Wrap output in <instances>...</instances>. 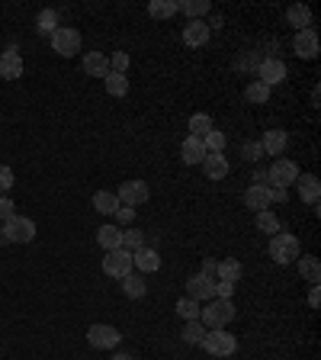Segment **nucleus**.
<instances>
[{
	"instance_id": "f257e3e1",
	"label": "nucleus",
	"mask_w": 321,
	"mask_h": 360,
	"mask_svg": "<svg viewBox=\"0 0 321 360\" xmlns=\"http://www.w3.org/2000/svg\"><path fill=\"white\" fill-rule=\"evenodd\" d=\"M270 258H273L276 264H293V260L302 258V245H299V238L289 235V231H276L273 238H270Z\"/></svg>"
},
{
	"instance_id": "f03ea898",
	"label": "nucleus",
	"mask_w": 321,
	"mask_h": 360,
	"mask_svg": "<svg viewBox=\"0 0 321 360\" xmlns=\"http://www.w3.org/2000/svg\"><path fill=\"white\" fill-rule=\"evenodd\" d=\"M32 238H36V222L26 216H13L0 229V241H7V245H29Z\"/></svg>"
},
{
	"instance_id": "7ed1b4c3",
	"label": "nucleus",
	"mask_w": 321,
	"mask_h": 360,
	"mask_svg": "<svg viewBox=\"0 0 321 360\" xmlns=\"http://www.w3.org/2000/svg\"><path fill=\"white\" fill-rule=\"evenodd\" d=\"M200 348L206 354H212L215 360H225V357H231V354L238 351V341H235V334H228L225 328H212V332H206V338H202Z\"/></svg>"
},
{
	"instance_id": "20e7f679",
	"label": "nucleus",
	"mask_w": 321,
	"mask_h": 360,
	"mask_svg": "<svg viewBox=\"0 0 321 360\" xmlns=\"http://www.w3.org/2000/svg\"><path fill=\"white\" fill-rule=\"evenodd\" d=\"M231 319H235V305H231V299H209L200 312V322L206 325L209 332L212 328H225Z\"/></svg>"
},
{
	"instance_id": "39448f33",
	"label": "nucleus",
	"mask_w": 321,
	"mask_h": 360,
	"mask_svg": "<svg viewBox=\"0 0 321 360\" xmlns=\"http://www.w3.org/2000/svg\"><path fill=\"white\" fill-rule=\"evenodd\" d=\"M48 39H52V52L61 58H74L81 52V32L74 26H58Z\"/></svg>"
},
{
	"instance_id": "423d86ee",
	"label": "nucleus",
	"mask_w": 321,
	"mask_h": 360,
	"mask_svg": "<svg viewBox=\"0 0 321 360\" xmlns=\"http://www.w3.org/2000/svg\"><path fill=\"white\" fill-rule=\"evenodd\" d=\"M266 180L273 187H280V190H289V187L299 180V167H295V161H289V158H276L273 164H270V171H266Z\"/></svg>"
},
{
	"instance_id": "0eeeda50",
	"label": "nucleus",
	"mask_w": 321,
	"mask_h": 360,
	"mask_svg": "<svg viewBox=\"0 0 321 360\" xmlns=\"http://www.w3.org/2000/svg\"><path fill=\"white\" fill-rule=\"evenodd\" d=\"M103 274H106V277H116V280L132 274V251H126V248L106 251V258H103Z\"/></svg>"
},
{
	"instance_id": "6e6552de",
	"label": "nucleus",
	"mask_w": 321,
	"mask_h": 360,
	"mask_svg": "<svg viewBox=\"0 0 321 360\" xmlns=\"http://www.w3.org/2000/svg\"><path fill=\"white\" fill-rule=\"evenodd\" d=\"M289 77L286 71V61L283 58H264L260 65H257V81L266 84V87H273V84H283Z\"/></svg>"
},
{
	"instance_id": "1a4fd4ad",
	"label": "nucleus",
	"mask_w": 321,
	"mask_h": 360,
	"mask_svg": "<svg viewBox=\"0 0 321 360\" xmlns=\"http://www.w3.org/2000/svg\"><path fill=\"white\" fill-rule=\"evenodd\" d=\"M148 196H151V190H148L145 180H126V184L119 187V193H116V200H119V206H142L148 203Z\"/></svg>"
},
{
	"instance_id": "9d476101",
	"label": "nucleus",
	"mask_w": 321,
	"mask_h": 360,
	"mask_svg": "<svg viewBox=\"0 0 321 360\" xmlns=\"http://www.w3.org/2000/svg\"><path fill=\"white\" fill-rule=\"evenodd\" d=\"M87 341L93 344V348H116V344L122 341V334H119V328L116 325H106V322H100V325H90L87 328Z\"/></svg>"
},
{
	"instance_id": "9b49d317",
	"label": "nucleus",
	"mask_w": 321,
	"mask_h": 360,
	"mask_svg": "<svg viewBox=\"0 0 321 360\" xmlns=\"http://www.w3.org/2000/svg\"><path fill=\"white\" fill-rule=\"evenodd\" d=\"M186 296L196 299V303H209V299H215V277L193 274V277L186 280Z\"/></svg>"
},
{
	"instance_id": "f8f14e48",
	"label": "nucleus",
	"mask_w": 321,
	"mask_h": 360,
	"mask_svg": "<svg viewBox=\"0 0 321 360\" xmlns=\"http://www.w3.org/2000/svg\"><path fill=\"white\" fill-rule=\"evenodd\" d=\"M0 77L3 81H17L23 77V55H19V48H7V52H0Z\"/></svg>"
},
{
	"instance_id": "ddd939ff",
	"label": "nucleus",
	"mask_w": 321,
	"mask_h": 360,
	"mask_svg": "<svg viewBox=\"0 0 321 360\" xmlns=\"http://www.w3.org/2000/svg\"><path fill=\"white\" fill-rule=\"evenodd\" d=\"M132 270H138V274H155V270H161V254L155 248H148V245L132 251Z\"/></svg>"
},
{
	"instance_id": "4468645a",
	"label": "nucleus",
	"mask_w": 321,
	"mask_h": 360,
	"mask_svg": "<svg viewBox=\"0 0 321 360\" xmlns=\"http://www.w3.org/2000/svg\"><path fill=\"white\" fill-rule=\"evenodd\" d=\"M209 36H212V29H209L206 19H190V23L184 26V42L190 48H202L206 42H209Z\"/></svg>"
},
{
	"instance_id": "2eb2a0df",
	"label": "nucleus",
	"mask_w": 321,
	"mask_h": 360,
	"mask_svg": "<svg viewBox=\"0 0 321 360\" xmlns=\"http://www.w3.org/2000/svg\"><path fill=\"white\" fill-rule=\"evenodd\" d=\"M295 187H299V200H302L305 206H315V209H318V200H321V184H318V177H315V174H299Z\"/></svg>"
},
{
	"instance_id": "dca6fc26",
	"label": "nucleus",
	"mask_w": 321,
	"mask_h": 360,
	"mask_svg": "<svg viewBox=\"0 0 321 360\" xmlns=\"http://www.w3.org/2000/svg\"><path fill=\"white\" fill-rule=\"evenodd\" d=\"M293 48H295V55L305 58V61L315 58V55H318V32H315V29H302V32H295Z\"/></svg>"
},
{
	"instance_id": "f3484780",
	"label": "nucleus",
	"mask_w": 321,
	"mask_h": 360,
	"mask_svg": "<svg viewBox=\"0 0 321 360\" xmlns=\"http://www.w3.org/2000/svg\"><path fill=\"white\" fill-rule=\"evenodd\" d=\"M286 145H289V135H286V129H266L264 139H260V148H264V155H283Z\"/></svg>"
},
{
	"instance_id": "a211bd4d",
	"label": "nucleus",
	"mask_w": 321,
	"mask_h": 360,
	"mask_svg": "<svg viewBox=\"0 0 321 360\" xmlns=\"http://www.w3.org/2000/svg\"><path fill=\"white\" fill-rule=\"evenodd\" d=\"M244 203H248V209H254V213H264V209H270V187L266 184H254L248 187V193H244Z\"/></svg>"
},
{
	"instance_id": "6ab92c4d",
	"label": "nucleus",
	"mask_w": 321,
	"mask_h": 360,
	"mask_svg": "<svg viewBox=\"0 0 321 360\" xmlns=\"http://www.w3.org/2000/svg\"><path fill=\"white\" fill-rule=\"evenodd\" d=\"M202 171H206L209 180H225L228 171H231V164H228V158L225 155H206L202 158Z\"/></svg>"
},
{
	"instance_id": "aec40b11",
	"label": "nucleus",
	"mask_w": 321,
	"mask_h": 360,
	"mask_svg": "<svg viewBox=\"0 0 321 360\" xmlns=\"http://www.w3.org/2000/svg\"><path fill=\"white\" fill-rule=\"evenodd\" d=\"M241 274H244V267H241V260H235V258H225L215 264V280H219V283H231V287H235L241 280Z\"/></svg>"
},
{
	"instance_id": "412c9836",
	"label": "nucleus",
	"mask_w": 321,
	"mask_h": 360,
	"mask_svg": "<svg viewBox=\"0 0 321 360\" xmlns=\"http://www.w3.org/2000/svg\"><path fill=\"white\" fill-rule=\"evenodd\" d=\"M84 74L87 77H106L110 74V58L103 52H87L84 55Z\"/></svg>"
},
{
	"instance_id": "4be33fe9",
	"label": "nucleus",
	"mask_w": 321,
	"mask_h": 360,
	"mask_svg": "<svg viewBox=\"0 0 321 360\" xmlns=\"http://www.w3.org/2000/svg\"><path fill=\"white\" fill-rule=\"evenodd\" d=\"M180 158H184V164H202V158H206V145H202V139L186 135L184 145H180Z\"/></svg>"
},
{
	"instance_id": "5701e85b",
	"label": "nucleus",
	"mask_w": 321,
	"mask_h": 360,
	"mask_svg": "<svg viewBox=\"0 0 321 360\" xmlns=\"http://www.w3.org/2000/svg\"><path fill=\"white\" fill-rule=\"evenodd\" d=\"M286 19H289V26H295V32L312 29V10L305 7V3H293V7L286 10Z\"/></svg>"
},
{
	"instance_id": "b1692460",
	"label": "nucleus",
	"mask_w": 321,
	"mask_h": 360,
	"mask_svg": "<svg viewBox=\"0 0 321 360\" xmlns=\"http://www.w3.org/2000/svg\"><path fill=\"white\" fill-rule=\"evenodd\" d=\"M97 245H100L103 251L122 248V229H116V225H100V229H97Z\"/></svg>"
},
{
	"instance_id": "393cba45",
	"label": "nucleus",
	"mask_w": 321,
	"mask_h": 360,
	"mask_svg": "<svg viewBox=\"0 0 321 360\" xmlns=\"http://www.w3.org/2000/svg\"><path fill=\"white\" fill-rule=\"evenodd\" d=\"M186 129H190L193 139H206V135H209L215 126H212V116H209V113H193L190 122H186Z\"/></svg>"
},
{
	"instance_id": "a878e982",
	"label": "nucleus",
	"mask_w": 321,
	"mask_h": 360,
	"mask_svg": "<svg viewBox=\"0 0 321 360\" xmlns=\"http://www.w3.org/2000/svg\"><path fill=\"white\" fill-rule=\"evenodd\" d=\"M122 293L128 296V299H142V296L148 293V283L142 274H126L122 277Z\"/></svg>"
},
{
	"instance_id": "bb28decb",
	"label": "nucleus",
	"mask_w": 321,
	"mask_h": 360,
	"mask_svg": "<svg viewBox=\"0 0 321 360\" xmlns=\"http://www.w3.org/2000/svg\"><path fill=\"white\" fill-rule=\"evenodd\" d=\"M93 206H97L100 216H116L119 200H116V193H110V190H97V193H93Z\"/></svg>"
},
{
	"instance_id": "cd10ccee",
	"label": "nucleus",
	"mask_w": 321,
	"mask_h": 360,
	"mask_svg": "<svg viewBox=\"0 0 321 360\" xmlns=\"http://www.w3.org/2000/svg\"><path fill=\"white\" fill-rule=\"evenodd\" d=\"M174 13H180L177 0H151L148 3V17L151 19H167V17H174Z\"/></svg>"
},
{
	"instance_id": "c85d7f7f",
	"label": "nucleus",
	"mask_w": 321,
	"mask_h": 360,
	"mask_svg": "<svg viewBox=\"0 0 321 360\" xmlns=\"http://www.w3.org/2000/svg\"><path fill=\"white\" fill-rule=\"evenodd\" d=\"M299 274H302L312 287H318V280H321V264H318V258H312V254H302L299 258Z\"/></svg>"
},
{
	"instance_id": "c756f323",
	"label": "nucleus",
	"mask_w": 321,
	"mask_h": 360,
	"mask_svg": "<svg viewBox=\"0 0 321 360\" xmlns=\"http://www.w3.org/2000/svg\"><path fill=\"white\" fill-rule=\"evenodd\" d=\"M103 84H106V93H110V97H126L128 93V77L126 74L110 71L106 77H103Z\"/></svg>"
},
{
	"instance_id": "7c9ffc66",
	"label": "nucleus",
	"mask_w": 321,
	"mask_h": 360,
	"mask_svg": "<svg viewBox=\"0 0 321 360\" xmlns=\"http://www.w3.org/2000/svg\"><path fill=\"white\" fill-rule=\"evenodd\" d=\"M206 332H209V328H206V325H202L200 319H193V322H186V325H184V332H180V338H184L186 344H202Z\"/></svg>"
},
{
	"instance_id": "2f4dec72",
	"label": "nucleus",
	"mask_w": 321,
	"mask_h": 360,
	"mask_svg": "<svg viewBox=\"0 0 321 360\" xmlns=\"http://www.w3.org/2000/svg\"><path fill=\"white\" fill-rule=\"evenodd\" d=\"M202 305L196 303V299H190V296H184V299H177V315L180 319H186V322H193V319H200Z\"/></svg>"
},
{
	"instance_id": "473e14b6",
	"label": "nucleus",
	"mask_w": 321,
	"mask_h": 360,
	"mask_svg": "<svg viewBox=\"0 0 321 360\" xmlns=\"http://www.w3.org/2000/svg\"><path fill=\"white\" fill-rule=\"evenodd\" d=\"M180 10H184L190 19H202L212 10V3H209V0H184V3H180Z\"/></svg>"
},
{
	"instance_id": "72a5a7b5",
	"label": "nucleus",
	"mask_w": 321,
	"mask_h": 360,
	"mask_svg": "<svg viewBox=\"0 0 321 360\" xmlns=\"http://www.w3.org/2000/svg\"><path fill=\"white\" fill-rule=\"evenodd\" d=\"M202 145H206V155H225V132L212 129L206 139H202Z\"/></svg>"
},
{
	"instance_id": "f704fd0d",
	"label": "nucleus",
	"mask_w": 321,
	"mask_h": 360,
	"mask_svg": "<svg viewBox=\"0 0 321 360\" xmlns=\"http://www.w3.org/2000/svg\"><path fill=\"white\" fill-rule=\"evenodd\" d=\"M257 229L266 231V235L273 238L276 231H280V219H276V213H270V209H264V213H257Z\"/></svg>"
},
{
	"instance_id": "c9c22d12",
	"label": "nucleus",
	"mask_w": 321,
	"mask_h": 360,
	"mask_svg": "<svg viewBox=\"0 0 321 360\" xmlns=\"http://www.w3.org/2000/svg\"><path fill=\"white\" fill-rule=\"evenodd\" d=\"M244 97H248V103H266L270 100V87L260 81H251L248 91H244Z\"/></svg>"
},
{
	"instance_id": "e433bc0d",
	"label": "nucleus",
	"mask_w": 321,
	"mask_h": 360,
	"mask_svg": "<svg viewBox=\"0 0 321 360\" xmlns=\"http://www.w3.org/2000/svg\"><path fill=\"white\" fill-rule=\"evenodd\" d=\"M36 23H39V32H42V36H52V32L58 29V13L55 10H42Z\"/></svg>"
},
{
	"instance_id": "4c0bfd02",
	"label": "nucleus",
	"mask_w": 321,
	"mask_h": 360,
	"mask_svg": "<svg viewBox=\"0 0 321 360\" xmlns=\"http://www.w3.org/2000/svg\"><path fill=\"white\" fill-rule=\"evenodd\" d=\"M122 248H126V251H138V248H145V235H142V231H135V229L122 231Z\"/></svg>"
},
{
	"instance_id": "58836bf2",
	"label": "nucleus",
	"mask_w": 321,
	"mask_h": 360,
	"mask_svg": "<svg viewBox=\"0 0 321 360\" xmlns=\"http://www.w3.org/2000/svg\"><path fill=\"white\" fill-rule=\"evenodd\" d=\"M110 71H116V74L128 71V52H116V55L110 58Z\"/></svg>"
},
{
	"instance_id": "ea45409f",
	"label": "nucleus",
	"mask_w": 321,
	"mask_h": 360,
	"mask_svg": "<svg viewBox=\"0 0 321 360\" xmlns=\"http://www.w3.org/2000/svg\"><path fill=\"white\" fill-rule=\"evenodd\" d=\"M241 155H244V161H260L264 158V148H260V142H248V145L241 148Z\"/></svg>"
},
{
	"instance_id": "a19ab883",
	"label": "nucleus",
	"mask_w": 321,
	"mask_h": 360,
	"mask_svg": "<svg viewBox=\"0 0 321 360\" xmlns=\"http://www.w3.org/2000/svg\"><path fill=\"white\" fill-rule=\"evenodd\" d=\"M13 216H17V203L7 200V196H0V219L7 222V219H13Z\"/></svg>"
},
{
	"instance_id": "79ce46f5",
	"label": "nucleus",
	"mask_w": 321,
	"mask_h": 360,
	"mask_svg": "<svg viewBox=\"0 0 321 360\" xmlns=\"http://www.w3.org/2000/svg\"><path fill=\"white\" fill-rule=\"evenodd\" d=\"M10 187H13V171L7 164H0V193H7Z\"/></svg>"
},
{
	"instance_id": "37998d69",
	"label": "nucleus",
	"mask_w": 321,
	"mask_h": 360,
	"mask_svg": "<svg viewBox=\"0 0 321 360\" xmlns=\"http://www.w3.org/2000/svg\"><path fill=\"white\" fill-rule=\"evenodd\" d=\"M116 219H119V222H132V219H135V209H132V206H119V209H116Z\"/></svg>"
},
{
	"instance_id": "c03bdc74",
	"label": "nucleus",
	"mask_w": 321,
	"mask_h": 360,
	"mask_svg": "<svg viewBox=\"0 0 321 360\" xmlns=\"http://www.w3.org/2000/svg\"><path fill=\"white\" fill-rule=\"evenodd\" d=\"M309 305H312V309H318V305H321V293H318V287H312V293H309Z\"/></svg>"
},
{
	"instance_id": "a18cd8bd",
	"label": "nucleus",
	"mask_w": 321,
	"mask_h": 360,
	"mask_svg": "<svg viewBox=\"0 0 321 360\" xmlns=\"http://www.w3.org/2000/svg\"><path fill=\"white\" fill-rule=\"evenodd\" d=\"M202 274H206V277H215V260H206V264H202Z\"/></svg>"
},
{
	"instance_id": "49530a36",
	"label": "nucleus",
	"mask_w": 321,
	"mask_h": 360,
	"mask_svg": "<svg viewBox=\"0 0 321 360\" xmlns=\"http://www.w3.org/2000/svg\"><path fill=\"white\" fill-rule=\"evenodd\" d=\"M113 360H135V357H132V354H116Z\"/></svg>"
},
{
	"instance_id": "de8ad7c7",
	"label": "nucleus",
	"mask_w": 321,
	"mask_h": 360,
	"mask_svg": "<svg viewBox=\"0 0 321 360\" xmlns=\"http://www.w3.org/2000/svg\"><path fill=\"white\" fill-rule=\"evenodd\" d=\"M225 360H228V357H225Z\"/></svg>"
}]
</instances>
